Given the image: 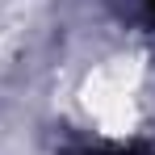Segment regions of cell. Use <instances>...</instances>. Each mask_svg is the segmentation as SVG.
<instances>
[{
	"instance_id": "6da1fadb",
	"label": "cell",
	"mask_w": 155,
	"mask_h": 155,
	"mask_svg": "<svg viewBox=\"0 0 155 155\" xmlns=\"http://www.w3.org/2000/svg\"><path fill=\"white\" fill-rule=\"evenodd\" d=\"M88 155H143L138 147H101V151H88Z\"/></svg>"
}]
</instances>
